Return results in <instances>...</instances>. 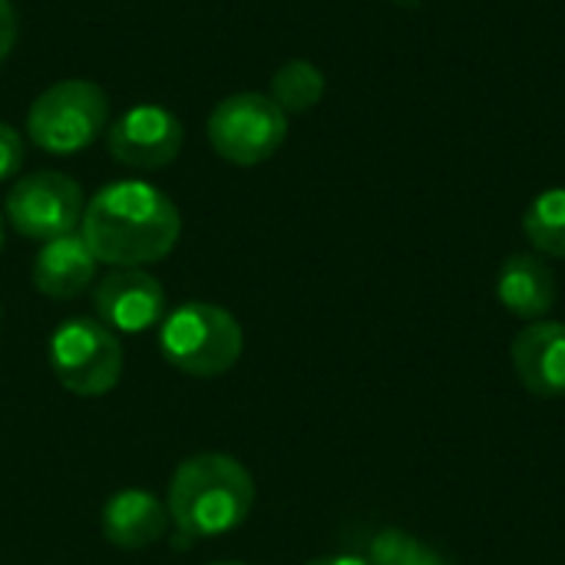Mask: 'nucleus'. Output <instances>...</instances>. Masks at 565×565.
<instances>
[{
	"label": "nucleus",
	"instance_id": "nucleus-21",
	"mask_svg": "<svg viewBox=\"0 0 565 565\" xmlns=\"http://www.w3.org/2000/svg\"><path fill=\"white\" fill-rule=\"evenodd\" d=\"M212 565H245V563H228V559H225V563H212Z\"/></svg>",
	"mask_w": 565,
	"mask_h": 565
},
{
	"label": "nucleus",
	"instance_id": "nucleus-17",
	"mask_svg": "<svg viewBox=\"0 0 565 565\" xmlns=\"http://www.w3.org/2000/svg\"><path fill=\"white\" fill-rule=\"evenodd\" d=\"M23 166V136L0 122V182H10Z\"/></svg>",
	"mask_w": 565,
	"mask_h": 565
},
{
	"label": "nucleus",
	"instance_id": "nucleus-6",
	"mask_svg": "<svg viewBox=\"0 0 565 565\" xmlns=\"http://www.w3.org/2000/svg\"><path fill=\"white\" fill-rule=\"evenodd\" d=\"M209 142L232 166H262L288 139V116L265 93L225 96L209 116Z\"/></svg>",
	"mask_w": 565,
	"mask_h": 565
},
{
	"label": "nucleus",
	"instance_id": "nucleus-4",
	"mask_svg": "<svg viewBox=\"0 0 565 565\" xmlns=\"http://www.w3.org/2000/svg\"><path fill=\"white\" fill-rule=\"evenodd\" d=\"M109 122V96L93 79H60L46 86L30 113L26 136L50 156H73L93 146Z\"/></svg>",
	"mask_w": 565,
	"mask_h": 565
},
{
	"label": "nucleus",
	"instance_id": "nucleus-19",
	"mask_svg": "<svg viewBox=\"0 0 565 565\" xmlns=\"http://www.w3.org/2000/svg\"><path fill=\"white\" fill-rule=\"evenodd\" d=\"M305 565H371L367 559H361V556H321V559H311V563Z\"/></svg>",
	"mask_w": 565,
	"mask_h": 565
},
{
	"label": "nucleus",
	"instance_id": "nucleus-7",
	"mask_svg": "<svg viewBox=\"0 0 565 565\" xmlns=\"http://www.w3.org/2000/svg\"><path fill=\"white\" fill-rule=\"evenodd\" d=\"M83 189L76 179L63 172H30L7 195L10 225L33 242H53L60 235L76 232L83 222Z\"/></svg>",
	"mask_w": 565,
	"mask_h": 565
},
{
	"label": "nucleus",
	"instance_id": "nucleus-16",
	"mask_svg": "<svg viewBox=\"0 0 565 565\" xmlns=\"http://www.w3.org/2000/svg\"><path fill=\"white\" fill-rule=\"evenodd\" d=\"M367 563L371 565H450L434 546L420 543L417 536L404 530H381L367 543Z\"/></svg>",
	"mask_w": 565,
	"mask_h": 565
},
{
	"label": "nucleus",
	"instance_id": "nucleus-22",
	"mask_svg": "<svg viewBox=\"0 0 565 565\" xmlns=\"http://www.w3.org/2000/svg\"><path fill=\"white\" fill-rule=\"evenodd\" d=\"M0 328H3V311H0Z\"/></svg>",
	"mask_w": 565,
	"mask_h": 565
},
{
	"label": "nucleus",
	"instance_id": "nucleus-3",
	"mask_svg": "<svg viewBox=\"0 0 565 565\" xmlns=\"http://www.w3.org/2000/svg\"><path fill=\"white\" fill-rule=\"evenodd\" d=\"M245 334L232 311L209 301H185L162 318L159 351L189 377H218L242 358Z\"/></svg>",
	"mask_w": 565,
	"mask_h": 565
},
{
	"label": "nucleus",
	"instance_id": "nucleus-9",
	"mask_svg": "<svg viewBox=\"0 0 565 565\" xmlns=\"http://www.w3.org/2000/svg\"><path fill=\"white\" fill-rule=\"evenodd\" d=\"M96 321L113 334H142L166 315V291L159 278L142 268H113L93 291Z\"/></svg>",
	"mask_w": 565,
	"mask_h": 565
},
{
	"label": "nucleus",
	"instance_id": "nucleus-15",
	"mask_svg": "<svg viewBox=\"0 0 565 565\" xmlns=\"http://www.w3.org/2000/svg\"><path fill=\"white\" fill-rule=\"evenodd\" d=\"M285 116L308 113L321 103L324 96V73L308 63V60H291L275 70L271 76V93H268Z\"/></svg>",
	"mask_w": 565,
	"mask_h": 565
},
{
	"label": "nucleus",
	"instance_id": "nucleus-10",
	"mask_svg": "<svg viewBox=\"0 0 565 565\" xmlns=\"http://www.w3.org/2000/svg\"><path fill=\"white\" fill-rule=\"evenodd\" d=\"M510 361L520 384L533 397H565V324L530 321L510 344Z\"/></svg>",
	"mask_w": 565,
	"mask_h": 565
},
{
	"label": "nucleus",
	"instance_id": "nucleus-11",
	"mask_svg": "<svg viewBox=\"0 0 565 565\" xmlns=\"http://www.w3.org/2000/svg\"><path fill=\"white\" fill-rule=\"evenodd\" d=\"M556 295V275L550 262L536 252H516L497 271V298L513 318L543 321L553 311Z\"/></svg>",
	"mask_w": 565,
	"mask_h": 565
},
{
	"label": "nucleus",
	"instance_id": "nucleus-18",
	"mask_svg": "<svg viewBox=\"0 0 565 565\" xmlns=\"http://www.w3.org/2000/svg\"><path fill=\"white\" fill-rule=\"evenodd\" d=\"M13 43H17V13L10 0H0V63L10 56Z\"/></svg>",
	"mask_w": 565,
	"mask_h": 565
},
{
	"label": "nucleus",
	"instance_id": "nucleus-5",
	"mask_svg": "<svg viewBox=\"0 0 565 565\" xmlns=\"http://www.w3.org/2000/svg\"><path fill=\"white\" fill-rule=\"evenodd\" d=\"M50 367L70 394L103 397L122 377L119 338L96 318H70L50 338Z\"/></svg>",
	"mask_w": 565,
	"mask_h": 565
},
{
	"label": "nucleus",
	"instance_id": "nucleus-14",
	"mask_svg": "<svg viewBox=\"0 0 565 565\" xmlns=\"http://www.w3.org/2000/svg\"><path fill=\"white\" fill-rule=\"evenodd\" d=\"M523 235L543 258H565V189L540 192L526 215H523Z\"/></svg>",
	"mask_w": 565,
	"mask_h": 565
},
{
	"label": "nucleus",
	"instance_id": "nucleus-1",
	"mask_svg": "<svg viewBox=\"0 0 565 565\" xmlns=\"http://www.w3.org/2000/svg\"><path fill=\"white\" fill-rule=\"evenodd\" d=\"M79 235L93 248L96 262L113 268H142L162 262L175 248L182 215L162 189L119 179L86 202Z\"/></svg>",
	"mask_w": 565,
	"mask_h": 565
},
{
	"label": "nucleus",
	"instance_id": "nucleus-13",
	"mask_svg": "<svg viewBox=\"0 0 565 565\" xmlns=\"http://www.w3.org/2000/svg\"><path fill=\"white\" fill-rule=\"evenodd\" d=\"M103 536L116 550H146L169 530V510L149 490H119L103 507Z\"/></svg>",
	"mask_w": 565,
	"mask_h": 565
},
{
	"label": "nucleus",
	"instance_id": "nucleus-8",
	"mask_svg": "<svg viewBox=\"0 0 565 565\" xmlns=\"http://www.w3.org/2000/svg\"><path fill=\"white\" fill-rule=\"evenodd\" d=\"M182 142H185V129L179 116L156 103L132 106L113 126H106L109 156L142 172L175 162V156L182 152Z\"/></svg>",
	"mask_w": 565,
	"mask_h": 565
},
{
	"label": "nucleus",
	"instance_id": "nucleus-12",
	"mask_svg": "<svg viewBox=\"0 0 565 565\" xmlns=\"http://www.w3.org/2000/svg\"><path fill=\"white\" fill-rule=\"evenodd\" d=\"M96 265L99 262L86 238L79 232H70L53 242H43V248L33 258V285L40 295L53 301H70L93 285Z\"/></svg>",
	"mask_w": 565,
	"mask_h": 565
},
{
	"label": "nucleus",
	"instance_id": "nucleus-2",
	"mask_svg": "<svg viewBox=\"0 0 565 565\" xmlns=\"http://www.w3.org/2000/svg\"><path fill=\"white\" fill-rule=\"evenodd\" d=\"M255 507L252 473L228 454H195L172 473L166 510L179 546L238 530Z\"/></svg>",
	"mask_w": 565,
	"mask_h": 565
},
{
	"label": "nucleus",
	"instance_id": "nucleus-20",
	"mask_svg": "<svg viewBox=\"0 0 565 565\" xmlns=\"http://www.w3.org/2000/svg\"><path fill=\"white\" fill-rule=\"evenodd\" d=\"M0 252H3V218H0Z\"/></svg>",
	"mask_w": 565,
	"mask_h": 565
}]
</instances>
